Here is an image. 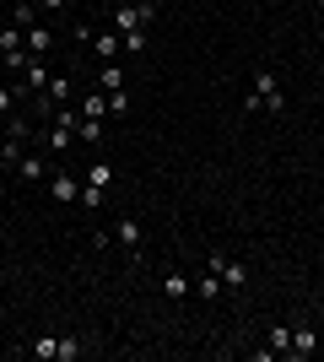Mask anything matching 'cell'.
I'll list each match as a JSON object with an SVG mask.
<instances>
[{"label": "cell", "mask_w": 324, "mask_h": 362, "mask_svg": "<svg viewBox=\"0 0 324 362\" xmlns=\"http://www.w3.org/2000/svg\"><path fill=\"white\" fill-rule=\"evenodd\" d=\"M97 87H108V92H119V87H124V76H119V65H114V60L97 71Z\"/></svg>", "instance_id": "15"}, {"label": "cell", "mask_w": 324, "mask_h": 362, "mask_svg": "<svg viewBox=\"0 0 324 362\" xmlns=\"http://www.w3.org/2000/svg\"><path fill=\"white\" fill-rule=\"evenodd\" d=\"M195 292H200L205 303H216V298H222V292H227V287H222V276H216V271H205L200 281H195Z\"/></svg>", "instance_id": "11"}, {"label": "cell", "mask_w": 324, "mask_h": 362, "mask_svg": "<svg viewBox=\"0 0 324 362\" xmlns=\"http://www.w3.org/2000/svg\"><path fill=\"white\" fill-rule=\"evenodd\" d=\"M87 184H97V189H108V184H114V163H108V157H97V163L87 168Z\"/></svg>", "instance_id": "10"}, {"label": "cell", "mask_w": 324, "mask_h": 362, "mask_svg": "<svg viewBox=\"0 0 324 362\" xmlns=\"http://www.w3.org/2000/svg\"><path fill=\"white\" fill-rule=\"evenodd\" d=\"M319 6H324V0H319Z\"/></svg>", "instance_id": "27"}, {"label": "cell", "mask_w": 324, "mask_h": 362, "mask_svg": "<svg viewBox=\"0 0 324 362\" xmlns=\"http://www.w3.org/2000/svg\"><path fill=\"white\" fill-rule=\"evenodd\" d=\"M81 206H87V211H103V189L87 184V179H81Z\"/></svg>", "instance_id": "17"}, {"label": "cell", "mask_w": 324, "mask_h": 362, "mask_svg": "<svg viewBox=\"0 0 324 362\" xmlns=\"http://www.w3.org/2000/svg\"><path fill=\"white\" fill-rule=\"evenodd\" d=\"M38 11H65V0H38Z\"/></svg>", "instance_id": "24"}, {"label": "cell", "mask_w": 324, "mask_h": 362, "mask_svg": "<svg viewBox=\"0 0 324 362\" xmlns=\"http://www.w3.org/2000/svg\"><path fill=\"white\" fill-rule=\"evenodd\" d=\"M103 108H108V98H97V92L81 98V114H87V119H103Z\"/></svg>", "instance_id": "18"}, {"label": "cell", "mask_w": 324, "mask_h": 362, "mask_svg": "<svg viewBox=\"0 0 324 362\" xmlns=\"http://www.w3.org/2000/svg\"><path fill=\"white\" fill-rule=\"evenodd\" d=\"M108 114H119V119H124V114H130V92H108Z\"/></svg>", "instance_id": "20"}, {"label": "cell", "mask_w": 324, "mask_h": 362, "mask_svg": "<svg viewBox=\"0 0 324 362\" xmlns=\"http://www.w3.org/2000/svg\"><path fill=\"white\" fill-rule=\"evenodd\" d=\"M76 136L87 141V146H103V136H108V130H103V119H87V114H81V130H76Z\"/></svg>", "instance_id": "13"}, {"label": "cell", "mask_w": 324, "mask_h": 362, "mask_svg": "<svg viewBox=\"0 0 324 362\" xmlns=\"http://www.w3.org/2000/svg\"><path fill=\"white\" fill-rule=\"evenodd\" d=\"M162 292H168V298H189V281L179 271H168V276H162Z\"/></svg>", "instance_id": "16"}, {"label": "cell", "mask_w": 324, "mask_h": 362, "mask_svg": "<svg viewBox=\"0 0 324 362\" xmlns=\"http://www.w3.org/2000/svg\"><path fill=\"white\" fill-rule=\"evenodd\" d=\"M313 6H319V0H313Z\"/></svg>", "instance_id": "26"}, {"label": "cell", "mask_w": 324, "mask_h": 362, "mask_svg": "<svg viewBox=\"0 0 324 362\" xmlns=\"http://www.w3.org/2000/svg\"><path fill=\"white\" fill-rule=\"evenodd\" d=\"M32 357H38V362H54V357H60V335H38V341H32Z\"/></svg>", "instance_id": "12"}, {"label": "cell", "mask_w": 324, "mask_h": 362, "mask_svg": "<svg viewBox=\"0 0 324 362\" xmlns=\"http://www.w3.org/2000/svg\"><path fill=\"white\" fill-rule=\"evenodd\" d=\"M32 11H38V6H11V28L28 33V28H32Z\"/></svg>", "instance_id": "22"}, {"label": "cell", "mask_w": 324, "mask_h": 362, "mask_svg": "<svg viewBox=\"0 0 324 362\" xmlns=\"http://www.w3.org/2000/svg\"><path fill=\"white\" fill-rule=\"evenodd\" d=\"M114 233H119V243L140 259V222H136V216H119V227H114Z\"/></svg>", "instance_id": "6"}, {"label": "cell", "mask_w": 324, "mask_h": 362, "mask_svg": "<svg viewBox=\"0 0 324 362\" xmlns=\"http://www.w3.org/2000/svg\"><path fill=\"white\" fill-rule=\"evenodd\" d=\"M152 16H157L152 0H136V6H119V11H114V28H119L124 54H140V49H146V28H152Z\"/></svg>", "instance_id": "1"}, {"label": "cell", "mask_w": 324, "mask_h": 362, "mask_svg": "<svg viewBox=\"0 0 324 362\" xmlns=\"http://www.w3.org/2000/svg\"><path fill=\"white\" fill-rule=\"evenodd\" d=\"M287 346H292V330H287V325H276V330H270V351H276V357H287Z\"/></svg>", "instance_id": "19"}, {"label": "cell", "mask_w": 324, "mask_h": 362, "mask_svg": "<svg viewBox=\"0 0 324 362\" xmlns=\"http://www.w3.org/2000/svg\"><path fill=\"white\" fill-rule=\"evenodd\" d=\"M54 168L38 157V151H22V163H16V179H28V184H38V179H49Z\"/></svg>", "instance_id": "5"}, {"label": "cell", "mask_w": 324, "mask_h": 362, "mask_svg": "<svg viewBox=\"0 0 324 362\" xmlns=\"http://www.w3.org/2000/svg\"><path fill=\"white\" fill-rule=\"evenodd\" d=\"M92 49H97V60L108 65V60H114V54H119L124 44H119V33H97V38H92Z\"/></svg>", "instance_id": "9"}, {"label": "cell", "mask_w": 324, "mask_h": 362, "mask_svg": "<svg viewBox=\"0 0 324 362\" xmlns=\"http://www.w3.org/2000/svg\"><path fill=\"white\" fill-rule=\"evenodd\" d=\"M44 98H49V103H65V98H71V81H65V76H49Z\"/></svg>", "instance_id": "14"}, {"label": "cell", "mask_w": 324, "mask_h": 362, "mask_svg": "<svg viewBox=\"0 0 324 362\" xmlns=\"http://www.w3.org/2000/svg\"><path fill=\"white\" fill-rule=\"evenodd\" d=\"M244 108H248V114H254V108H270V114H281V108H287L276 71H260L254 81H248V98H244Z\"/></svg>", "instance_id": "2"}, {"label": "cell", "mask_w": 324, "mask_h": 362, "mask_svg": "<svg viewBox=\"0 0 324 362\" xmlns=\"http://www.w3.org/2000/svg\"><path fill=\"white\" fill-rule=\"evenodd\" d=\"M49 195L60 200V206H76L81 200V179L76 173H49Z\"/></svg>", "instance_id": "4"}, {"label": "cell", "mask_w": 324, "mask_h": 362, "mask_svg": "<svg viewBox=\"0 0 324 362\" xmlns=\"http://www.w3.org/2000/svg\"><path fill=\"white\" fill-rule=\"evenodd\" d=\"M16 98H22V87H0V114H6V119L16 114Z\"/></svg>", "instance_id": "21"}, {"label": "cell", "mask_w": 324, "mask_h": 362, "mask_svg": "<svg viewBox=\"0 0 324 362\" xmlns=\"http://www.w3.org/2000/svg\"><path fill=\"white\" fill-rule=\"evenodd\" d=\"M16 6H38V0H16Z\"/></svg>", "instance_id": "25"}, {"label": "cell", "mask_w": 324, "mask_h": 362, "mask_svg": "<svg viewBox=\"0 0 324 362\" xmlns=\"http://www.w3.org/2000/svg\"><path fill=\"white\" fill-rule=\"evenodd\" d=\"M81 357V341H60V357H54V362H76Z\"/></svg>", "instance_id": "23"}, {"label": "cell", "mask_w": 324, "mask_h": 362, "mask_svg": "<svg viewBox=\"0 0 324 362\" xmlns=\"http://www.w3.org/2000/svg\"><path fill=\"white\" fill-rule=\"evenodd\" d=\"M205 271L222 276V287H227V292L248 287V265H238V259H227V255H205Z\"/></svg>", "instance_id": "3"}, {"label": "cell", "mask_w": 324, "mask_h": 362, "mask_svg": "<svg viewBox=\"0 0 324 362\" xmlns=\"http://www.w3.org/2000/svg\"><path fill=\"white\" fill-rule=\"evenodd\" d=\"M49 49H54V33L32 22V28H28V54H32V60H38V54H49Z\"/></svg>", "instance_id": "7"}, {"label": "cell", "mask_w": 324, "mask_h": 362, "mask_svg": "<svg viewBox=\"0 0 324 362\" xmlns=\"http://www.w3.org/2000/svg\"><path fill=\"white\" fill-rule=\"evenodd\" d=\"M319 351V335L313 330H292V346H287V357H313Z\"/></svg>", "instance_id": "8"}]
</instances>
